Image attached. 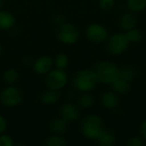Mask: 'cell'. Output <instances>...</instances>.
<instances>
[{"mask_svg":"<svg viewBox=\"0 0 146 146\" xmlns=\"http://www.w3.org/2000/svg\"><path fill=\"white\" fill-rule=\"evenodd\" d=\"M130 44L131 43L128 40L126 33H118L108 38L106 41V49L110 54L113 56H118L126 52Z\"/></svg>","mask_w":146,"mask_h":146,"instance_id":"cell-4","label":"cell"},{"mask_svg":"<svg viewBox=\"0 0 146 146\" xmlns=\"http://www.w3.org/2000/svg\"><path fill=\"white\" fill-rule=\"evenodd\" d=\"M99 83L110 85L120 77V68L110 61H99L92 68Z\"/></svg>","mask_w":146,"mask_h":146,"instance_id":"cell-2","label":"cell"},{"mask_svg":"<svg viewBox=\"0 0 146 146\" xmlns=\"http://www.w3.org/2000/svg\"><path fill=\"white\" fill-rule=\"evenodd\" d=\"M19 79V73L15 68H9L3 73V80L8 85H14Z\"/></svg>","mask_w":146,"mask_h":146,"instance_id":"cell-23","label":"cell"},{"mask_svg":"<svg viewBox=\"0 0 146 146\" xmlns=\"http://www.w3.org/2000/svg\"><path fill=\"white\" fill-rule=\"evenodd\" d=\"M94 97L90 92H82L78 99V104L82 109H89L94 105Z\"/></svg>","mask_w":146,"mask_h":146,"instance_id":"cell-18","label":"cell"},{"mask_svg":"<svg viewBox=\"0 0 146 146\" xmlns=\"http://www.w3.org/2000/svg\"><path fill=\"white\" fill-rule=\"evenodd\" d=\"M68 121H67L62 117L55 118L50 121L49 124V127L53 134H59L63 135L68 130Z\"/></svg>","mask_w":146,"mask_h":146,"instance_id":"cell-13","label":"cell"},{"mask_svg":"<svg viewBox=\"0 0 146 146\" xmlns=\"http://www.w3.org/2000/svg\"><path fill=\"white\" fill-rule=\"evenodd\" d=\"M14 145V140L9 135L4 133L0 134V146H12Z\"/></svg>","mask_w":146,"mask_h":146,"instance_id":"cell-27","label":"cell"},{"mask_svg":"<svg viewBox=\"0 0 146 146\" xmlns=\"http://www.w3.org/2000/svg\"><path fill=\"white\" fill-rule=\"evenodd\" d=\"M127 5L131 12L139 13L146 8V0H127Z\"/></svg>","mask_w":146,"mask_h":146,"instance_id":"cell-21","label":"cell"},{"mask_svg":"<svg viewBox=\"0 0 146 146\" xmlns=\"http://www.w3.org/2000/svg\"><path fill=\"white\" fill-rule=\"evenodd\" d=\"M87 38L94 44H103L107 41L109 33L105 27L98 23H92L89 25L86 31Z\"/></svg>","mask_w":146,"mask_h":146,"instance_id":"cell-8","label":"cell"},{"mask_svg":"<svg viewBox=\"0 0 146 146\" xmlns=\"http://www.w3.org/2000/svg\"><path fill=\"white\" fill-rule=\"evenodd\" d=\"M119 25L121 29L125 31H128L138 26V17L136 16L135 13L133 12H127L124 13L119 21Z\"/></svg>","mask_w":146,"mask_h":146,"instance_id":"cell-12","label":"cell"},{"mask_svg":"<svg viewBox=\"0 0 146 146\" xmlns=\"http://www.w3.org/2000/svg\"><path fill=\"white\" fill-rule=\"evenodd\" d=\"M56 36L60 42L65 44L72 45L78 42L80 33L76 26L72 23L65 22L59 26L56 32Z\"/></svg>","mask_w":146,"mask_h":146,"instance_id":"cell-6","label":"cell"},{"mask_svg":"<svg viewBox=\"0 0 146 146\" xmlns=\"http://www.w3.org/2000/svg\"><path fill=\"white\" fill-rule=\"evenodd\" d=\"M7 127H8V123L6 119L0 115V134L4 133L5 131L7 130Z\"/></svg>","mask_w":146,"mask_h":146,"instance_id":"cell-28","label":"cell"},{"mask_svg":"<svg viewBox=\"0 0 146 146\" xmlns=\"http://www.w3.org/2000/svg\"><path fill=\"white\" fill-rule=\"evenodd\" d=\"M2 6H3V2H2V0H0V9L2 8Z\"/></svg>","mask_w":146,"mask_h":146,"instance_id":"cell-31","label":"cell"},{"mask_svg":"<svg viewBox=\"0 0 146 146\" xmlns=\"http://www.w3.org/2000/svg\"><path fill=\"white\" fill-rule=\"evenodd\" d=\"M115 0H99V7L104 11H110L115 6Z\"/></svg>","mask_w":146,"mask_h":146,"instance_id":"cell-26","label":"cell"},{"mask_svg":"<svg viewBox=\"0 0 146 146\" xmlns=\"http://www.w3.org/2000/svg\"><path fill=\"white\" fill-rule=\"evenodd\" d=\"M61 98L60 90L48 88L44 91L40 95V100L44 104H52L56 103Z\"/></svg>","mask_w":146,"mask_h":146,"instance_id":"cell-15","label":"cell"},{"mask_svg":"<svg viewBox=\"0 0 146 146\" xmlns=\"http://www.w3.org/2000/svg\"><path fill=\"white\" fill-rule=\"evenodd\" d=\"M126 144L128 146H143L145 143L141 136H133L129 138Z\"/></svg>","mask_w":146,"mask_h":146,"instance_id":"cell-25","label":"cell"},{"mask_svg":"<svg viewBox=\"0 0 146 146\" xmlns=\"http://www.w3.org/2000/svg\"><path fill=\"white\" fill-rule=\"evenodd\" d=\"M68 83V75L63 69H51L45 78V84L48 88L61 90Z\"/></svg>","mask_w":146,"mask_h":146,"instance_id":"cell-7","label":"cell"},{"mask_svg":"<svg viewBox=\"0 0 146 146\" xmlns=\"http://www.w3.org/2000/svg\"><path fill=\"white\" fill-rule=\"evenodd\" d=\"M1 54H2V45L0 44V56H1Z\"/></svg>","mask_w":146,"mask_h":146,"instance_id":"cell-32","label":"cell"},{"mask_svg":"<svg viewBox=\"0 0 146 146\" xmlns=\"http://www.w3.org/2000/svg\"><path fill=\"white\" fill-rule=\"evenodd\" d=\"M125 33L128 40L130 41V43H139L143 40L144 36H145L144 32L138 27H134L133 29L126 31Z\"/></svg>","mask_w":146,"mask_h":146,"instance_id":"cell-20","label":"cell"},{"mask_svg":"<svg viewBox=\"0 0 146 146\" xmlns=\"http://www.w3.org/2000/svg\"><path fill=\"white\" fill-rule=\"evenodd\" d=\"M44 145L48 146H65L67 145V141L62 135L53 134L45 139Z\"/></svg>","mask_w":146,"mask_h":146,"instance_id":"cell-22","label":"cell"},{"mask_svg":"<svg viewBox=\"0 0 146 146\" xmlns=\"http://www.w3.org/2000/svg\"><path fill=\"white\" fill-rule=\"evenodd\" d=\"M100 102L104 108L107 110H115L119 106L121 100L116 92L114 91H108L101 95Z\"/></svg>","mask_w":146,"mask_h":146,"instance_id":"cell-11","label":"cell"},{"mask_svg":"<svg viewBox=\"0 0 146 146\" xmlns=\"http://www.w3.org/2000/svg\"><path fill=\"white\" fill-rule=\"evenodd\" d=\"M96 141L101 146H114L116 145L117 139L113 133L105 130Z\"/></svg>","mask_w":146,"mask_h":146,"instance_id":"cell-17","label":"cell"},{"mask_svg":"<svg viewBox=\"0 0 146 146\" xmlns=\"http://www.w3.org/2000/svg\"><path fill=\"white\" fill-rule=\"evenodd\" d=\"M54 61L49 56H43L38 57L33 63V70L38 74H47L53 67Z\"/></svg>","mask_w":146,"mask_h":146,"instance_id":"cell-10","label":"cell"},{"mask_svg":"<svg viewBox=\"0 0 146 146\" xmlns=\"http://www.w3.org/2000/svg\"><path fill=\"white\" fill-rule=\"evenodd\" d=\"M136 74H137V71L135 68H133V66L125 65L120 68V77L127 81L131 82L133 80H134Z\"/></svg>","mask_w":146,"mask_h":146,"instance_id":"cell-19","label":"cell"},{"mask_svg":"<svg viewBox=\"0 0 146 146\" xmlns=\"http://www.w3.org/2000/svg\"><path fill=\"white\" fill-rule=\"evenodd\" d=\"M98 83V77L92 68L79 70L73 77V86L80 92L93 91Z\"/></svg>","mask_w":146,"mask_h":146,"instance_id":"cell-3","label":"cell"},{"mask_svg":"<svg viewBox=\"0 0 146 146\" xmlns=\"http://www.w3.org/2000/svg\"><path fill=\"white\" fill-rule=\"evenodd\" d=\"M54 62H55V65H56V68L64 69L68 65V57L64 53H59V54H57L56 56Z\"/></svg>","mask_w":146,"mask_h":146,"instance_id":"cell-24","label":"cell"},{"mask_svg":"<svg viewBox=\"0 0 146 146\" xmlns=\"http://www.w3.org/2000/svg\"><path fill=\"white\" fill-rule=\"evenodd\" d=\"M80 128L84 137L93 140H97L106 130L103 118L97 115H89L86 116L81 121Z\"/></svg>","mask_w":146,"mask_h":146,"instance_id":"cell-1","label":"cell"},{"mask_svg":"<svg viewBox=\"0 0 146 146\" xmlns=\"http://www.w3.org/2000/svg\"><path fill=\"white\" fill-rule=\"evenodd\" d=\"M15 24V17L10 12L0 10V29H11Z\"/></svg>","mask_w":146,"mask_h":146,"instance_id":"cell-16","label":"cell"},{"mask_svg":"<svg viewBox=\"0 0 146 146\" xmlns=\"http://www.w3.org/2000/svg\"><path fill=\"white\" fill-rule=\"evenodd\" d=\"M139 134L146 141V120H145L139 126Z\"/></svg>","mask_w":146,"mask_h":146,"instance_id":"cell-29","label":"cell"},{"mask_svg":"<svg viewBox=\"0 0 146 146\" xmlns=\"http://www.w3.org/2000/svg\"><path fill=\"white\" fill-rule=\"evenodd\" d=\"M112 91L116 92L118 95H127L131 92L130 81H127L121 77L116 79L110 84Z\"/></svg>","mask_w":146,"mask_h":146,"instance_id":"cell-14","label":"cell"},{"mask_svg":"<svg viewBox=\"0 0 146 146\" xmlns=\"http://www.w3.org/2000/svg\"><path fill=\"white\" fill-rule=\"evenodd\" d=\"M60 115L68 122H74L80 118V112L79 108L72 104H64L60 109Z\"/></svg>","mask_w":146,"mask_h":146,"instance_id":"cell-9","label":"cell"},{"mask_svg":"<svg viewBox=\"0 0 146 146\" xmlns=\"http://www.w3.org/2000/svg\"><path fill=\"white\" fill-rule=\"evenodd\" d=\"M23 100L24 94L22 91L13 85L6 86L0 93V103L5 107H16L20 105Z\"/></svg>","mask_w":146,"mask_h":146,"instance_id":"cell-5","label":"cell"},{"mask_svg":"<svg viewBox=\"0 0 146 146\" xmlns=\"http://www.w3.org/2000/svg\"><path fill=\"white\" fill-rule=\"evenodd\" d=\"M54 21H55V22H56L58 26H61L62 24H63V23L66 22V21H65V17H64V15H55Z\"/></svg>","mask_w":146,"mask_h":146,"instance_id":"cell-30","label":"cell"}]
</instances>
